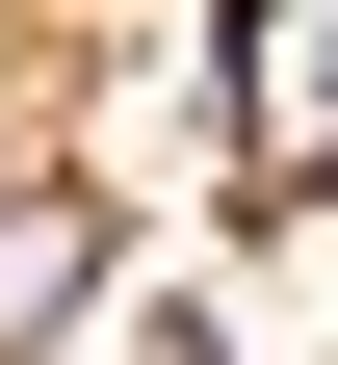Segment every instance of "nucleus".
I'll return each instance as SVG.
<instances>
[{
    "label": "nucleus",
    "instance_id": "obj_1",
    "mask_svg": "<svg viewBox=\"0 0 338 365\" xmlns=\"http://www.w3.org/2000/svg\"><path fill=\"white\" fill-rule=\"evenodd\" d=\"M105 313V182H0V365H53Z\"/></svg>",
    "mask_w": 338,
    "mask_h": 365
}]
</instances>
